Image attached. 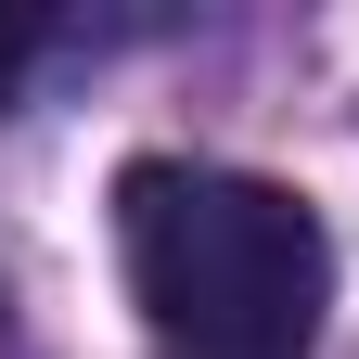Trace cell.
<instances>
[{
    "label": "cell",
    "mask_w": 359,
    "mask_h": 359,
    "mask_svg": "<svg viewBox=\"0 0 359 359\" xmlns=\"http://www.w3.org/2000/svg\"><path fill=\"white\" fill-rule=\"evenodd\" d=\"M26 52H39V26H26V13H0V103H13V77H26Z\"/></svg>",
    "instance_id": "7a4b0ae2"
},
{
    "label": "cell",
    "mask_w": 359,
    "mask_h": 359,
    "mask_svg": "<svg viewBox=\"0 0 359 359\" xmlns=\"http://www.w3.org/2000/svg\"><path fill=\"white\" fill-rule=\"evenodd\" d=\"M116 257L128 295L180 359H308L334 308V231L295 180L142 154L116 167Z\"/></svg>",
    "instance_id": "6da1fadb"
}]
</instances>
